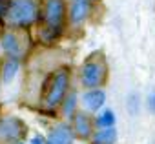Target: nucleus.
I'll use <instances>...</instances> for the list:
<instances>
[{
  "label": "nucleus",
  "instance_id": "f257e3e1",
  "mask_svg": "<svg viewBox=\"0 0 155 144\" xmlns=\"http://www.w3.org/2000/svg\"><path fill=\"white\" fill-rule=\"evenodd\" d=\"M64 15H66V4L64 0H46L44 13H42V40L51 42L55 40L64 28Z\"/></svg>",
  "mask_w": 155,
  "mask_h": 144
},
{
  "label": "nucleus",
  "instance_id": "f03ea898",
  "mask_svg": "<svg viewBox=\"0 0 155 144\" xmlns=\"http://www.w3.org/2000/svg\"><path fill=\"white\" fill-rule=\"evenodd\" d=\"M68 84H69V73H68V67H60V69H57L55 73L49 77L48 84H46V91H44L42 104H44L48 110L58 106L60 100L64 99L66 91H68Z\"/></svg>",
  "mask_w": 155,
  "mask_h": 144
},
{
  "label": "nucleus",
  "instance_id": "7ed1b4c3",
  "mask_svg": "<svg viewBox=\"0 0 155 144\" xmlns=\"http://www.w3.org/2000/svg\"><path fill=\"white\" fill-rule=\"evenodd\" d=\"M6 20L11 26L26 28L37 20V4L35 0H13L6 11Z\"/></svg>",
  "mask_w": 155,
  "mask_h": 144
},
{
  "label": "nucleus",
  "instance_id": "20e7f679",
  "mask_svg": "<svg viewBox=\"0 0 155 144\" xmlns=\"http://www.w3.org/2000/svg\"><path fill=\"white\" fill-rule=\"evenodd\" d=\"M106 62L102 57H91L81 69V80L86 88H95L101 86L106 79Z\"/></svg>",
  "mask_w": 155,
  "mask_h": 144
},
{
  "label": "nucleus",
  "instance_id": "39448f33",
  "mask_svg": "<svg viewBox=\"0 0 155 144\" xmlns=\"http://www.w3.org/2000/svg\"><path fill=\"white\" fill-rule=\"evenodd\" d=\"M24 131H26V126L20 119L17 117L0 119V142L17 140L24 135Z\"/></svg>",
  "mask_w": 155,
  "mask_h": 144
},
{
  "label": "nucleus",
  "instance_id": "423d86ee",
  "mask_svg": "<svg viewBox=\"0 0 155 144\" xmlns=\"http://www.w3.org/2000/svg\"><path fill=\"white\" fill-rule=\"evenodd\" d=\"M73 142V129L68 124H58L51 129L49 137L46 139V144H71Z\"/></svg>",
  "mask_w": 155,
  "mask_h": 144
},
{
  "label": "nucleus",
  "instance_id": "0eeeda50",
  "mask_svg": "<svg viewBox=\"0 0 155 144\" xmlns=\"http://www.w3.org/2000/svg\"><path fill=\"white\" fill-rule=\"evenodd\" d=\"M2 47H4V51L9 55V57H20L22 55V51H24V47H22V42H20V38H18V35L17 33H6L4 37H2Z\"/></svg>",
  "mask_w": 155,
  "mask_h": 144
},
{
  "label": "nucleus",
  "instance_id": "6e6552de",
  "mask_svg": "<svg viewBox=\"0 0 155 144\" xmlns=\"http://www.w3.org/2000/svg\"><path fill=\"white\" fill-rule=\"evenodd\" d=\"M90 13V0H73L71 4V22L81 24Z\"/></svg>",
  "mask_w": 155,
  "mask_h": 144
},
{
  "label": "nucleus",
  "instance_id": "1a4fd4ad",
  "mask_svg": "<svg viewBox=\"0 0 155 144\" xmlns=\"http://www.w3.org/2000/svg\"><path fill=\"white\" fill-rule=\"evenodd\" d=\"M73 122H75V131L79 133V137L88 139L91 135V120L86 113H77L73 117Z\"/></svg>",
  "mask_w": 155,
  "mask_h": 144
},
{
  "label": "nucleus",
  "instance_id": "9d476101",
  "mask_svg": "<svg viewBox=\"0 0 155 144\" xmlns=\"http://www.w3.org/2000/svg\"><path fill=\"white\" fill-rule=\"evenodd\" d=\"M106 100V95L102 90H91L84 95V106L88 110H99Z\"/></svg>",
  "mask_w": 155,
  "mask_h": 144
},
{
  "label": "nucleus",
  "instance_id": "9b49d317",
  "mask_svg": "<svg viewBox=\"0 0 155 144\" xmlns=\"http://www.w3.org/2000/svg\"><path fill=\"white\" fill-rule=\"evenodd\" d=\"M117 139V131L115 128H104L95 135V142L97 144H113V140Z\"/></svg>",
  "mask_w": 155,
  "mask_h": 144
},
{
  "label": "nucleus",
  "instance_id": "f8f14e48",
  "mask_svg": "<svg viewBox=\"0 0 155 144\" xmlns=\"http://www.w3.org/2000/svg\"><path fill=\"white\" fill-rule=\"evenodd\" d=\"M17 69H18V58H17V57H9V58L6 60V64H4V69H2L4 80H6V82H9V80L15 77Z\"/></svg>",
  "mask_w": 155,
  "mask_h": 144
},
{
  "label": "nucleus",
  "instance_id": "ddd939ff",
  "mask_svg": "<svg viewBox=\"0 0 155 144\" xmlns=\"http://www.w3.org/2000/svg\"><path fill=\"white\" fill-rule=\"evenodd\" d=\"M113 124H115V113L110 111V110L97 117V126L99 128H113Z\"/></svg>",
  "mask_w": 155,
  "mask_h": 144
},
{
  "label": "nucleus",
  "instance_id": "4468645a",
  "mask_svg": "<svg viewBox=\"0 0 155 144\" xmlns=\"http://www.w3.org/2000/svg\"><path fill=\"white\" fill-rule=\"evenodd\" d=\"M75 102H77V95H75V93H71V95L68 97L66 104H64V115H66V117H71V115H73V110H75Z\"/></svg>",
  "mask_w": 155,
  "mask_h": 144
},
{
  "label": "nucleus",
  "instance_id": "2eb2a0df",
  "mask_svg": "<svg viewBox=\"0 0 155 144\" xmlns=\"http://www.w3.org/2000/svg\"><path fill=\"white\" fill-rule=\"evenodd\" d=\"M8 8H9V2H8V0H0V17L6 15Z\"/></svg>",
  "mask_w": 155,
  "mask_h": 144
},
{
  "label": "nucleus",
  "instance_id": "dca6fc26",
  "mask_svg": "<svg viewBox=\"0 0 155 144\" xmlns=\"http://www.w3.org/2000/svg\"><path fill=\"white\" fill-rule=\"evenodd\" d=\"M31 144H46V140H44L40 135H35V137L31 139Z\"/></svg>",
  "mask_w": 155,
  "mask_h": 144
},
{
  "label": "nucleus",
  "instance_id": "f3484780",
  "mask_svg": "<svg viewBox=\"0 0 155 144\" xmlns=\"http://www.w3.org/2000/svg\"><path fill=\"white\" fill-rule=\"evenodd\" d=\"M150 110H151V111H155V95H151V97H150Z\"/></svg>",
  "mask_w": 155,
  "mask_h": 144
},
{
  "label": "nucleus",
  "instance_id": "a211bd4d",
  "mask_svg": "<svg viewBox=\"0 0 155 144\" xmlns=\"http://www.w3.org/2000/svg\"><path fill=\"white\" fill-rule=\"evenodd\" d=\"M95 144H97V142H95Z\"/></svg>",
  "mask_w": 155,
  "mask_h": 144
}]
</instances>
